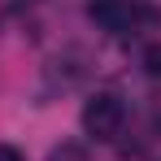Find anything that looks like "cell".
Masks as SVG:
<instances>
[{
  "label": "cell",
  "instance_id": "277c9868",
  "mask_svg": "<svg viewBox=\"0 0 161 161\" xmlns=\"http://www.w3.org/2000/svg\"><path fill=\"white\" fill-rule=\"evenodd\" d=\"M0 161H22V153H18V148H9V144H0Z\"/></svg>",
  "mask_w": 161,
  "mask_h": 161
},
{
  "label": "cell",
  "instance_id": "6da1fadb",
  "mask_svg": "<svg viewBox=\"0 0 161 161\" xmlns=\"http://www.w3.org/2000/svg\"><path fill=\"white\" fill-rule=\"evenodd\" d=\"M83 126H87L92 139H113L118 126H122V100H118V96H109V92L92 96L87 109H83Z\"/></svg>",
  "mask_w": 161,
  "mask_h": 161
},
{
  "label": "cell",
  "instance_id": "3957f363",
  "mask_svg": "<svg viewBox=\"0 0 161 161\" xmlns=\"http://www.w3.org/2000/svg\"><path fill=\"white\" fill-rule=\"evenodd\" d=\"M144 70H148V74H157V79H161V44H153V48L144 53Z\"/></svg>",
  "mask_w": 161,
  "mask_h": 161
},
{
  "label": "cell",
  "instance_id": "7a4b0ae2",
  "mask_svg": "<svg viewBox=\"0 0 161 161\" xmlns=\"http://www.w3.org/2000/svg\"><path fill=\"white\" fill-rule=\"evenodd\" d=\"M87 13H92V22H100V26L122 31V26L135 18V4H126V0H92Z\"/></svg>",
  "mask_w": 161,
  "mask_h": 161
}]
</instances>
